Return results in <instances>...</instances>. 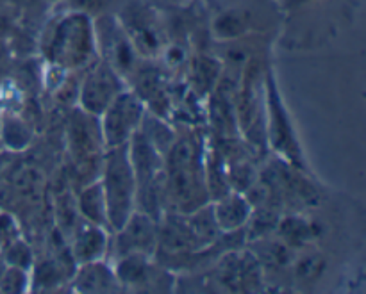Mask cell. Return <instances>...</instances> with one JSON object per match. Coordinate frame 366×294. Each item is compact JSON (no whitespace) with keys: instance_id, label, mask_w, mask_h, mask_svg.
<instances>
[{"instance_id":"obj_1","label":"cell","mask_w":366,"mask_h":294,"mask_svg":"<svg viewBox=\"0 0 366 294\" xmlns=\"http://www.w3.org/2000/svg\"><path fill=\"white\" fill-rule=\"evenodd\" d=\"M136 177L132 171L129 148L125 145L111 146L104 170V200H106L107 223L120 230L131 218L136 198Z\"/></svg>"},{"instance_id":"obj_2","label":"cell","mask_w":366,"mask_h":294,"mask_svg":"<svg viewBox=\"0 0 366 294\" xmlns=\"http://www.w3.org/2000/svg\"><path fill=\"white\" fill-rule=\"evenodd\" d=\"M104 139L107 146L127 145L143 120V106L132 93H118L104 109Z\"/></svg>"},{"instance_id":"obj_3","label":"cell","mask_w":366,"mask_h":294,"mask_svg":"<svg viewBox=\"0 0 366 294\" xmlns=\"http://www.w3.org/2000/svg\"><path fill=\"white\" fill-rule=\"evenodd\" d=\"M89 46H92V27L86 16L75 14L66 18L57 27L52 45L54 56L68 63H75L88 56Z\"/></svg>"},{"instance_id":"obj_4","label":"cell","mask_w":366,"mask_h":294,"mask_svg":"<svg viewBox=\"0 0 366 294\" xmlns=\"http://www.w3.org/2000/svg\"><path fill=\"white\" fill-rule=\"evenodd\" d=\"M120 93V82L109 64H100L88 77L82 88V106L92 114H102L104 109Z\"/></svg>"},{"instance_id":"obj_5","label":"cell","mask_w":366,"mask_h":294,"mask_svg":"<svg viewBox=\"0 0 366 294\" xmlns=\"http://www.w3.org/2000/svg\"><path fill=\"white\" fill-rule=\"evenodd\" d=\"M129 141H131L129 159H131L132 171H134L136 188H139V186L159 177L161 153L150 145V141L143 136V132L136 131Z\"/></svg>"},{"instance_id":"obj_6","label":"cell","mask_w":366,"mask_h":294,"mask_svg":"<svg viewBox=\"0 0 366 294\" xmlns=\"http://www.w3.org/2000/svg\"><path fill=\"white\" fill-rule=\"evenodd\" d=\"M122 234L118 238V248L124 255L129 253H149L152 252L156 232H154L152 218L147 214H134L125 221L120 228Z\"/></svg>"},{"instance_id":"obj_7","label":"cell","mask_w":366,"mask_h":294,"mask_svg":"<svg viewBox=\"0 0 366 294\" xmlns=\"http://www.w3.org/2000/svg\"><path fill=\"white\" fill-rule=\"evenodd\" d=\"M75 288L81 293H109L117 289V278L104 264L92 260L84 263L82 270L79 271Z\"/></svg>"},{"instance_id":"obj_8","label":"cell","mask_w":366,"mask_h":294,"mask_svg":"<svg viewBox=\"0 0 366 294\" xmlns=\"http://www.w3.org/2000/svg\"><path fill=\"white\" fill-rule=\"evenodd\" d=\"M249 211V203L242 196H225L214 209V221L222 230H234L245 223Z\"/></svg>"},{"instance_id":"obj_9","label":"cell","mask_w":366,"mask_h":294,"mask_svg":"<svg viewBox=\"0 0 366 294\" xmlns=\"http://www.w3.org/2000/svg\"><path fill=\"white\" fill-rule=\"evenodd\" d=\"M106 248V235L97 227H82L75 239L74 253L79 263H92L104 253Z\"/></svg>"},{"instance_id":"obj_10","label":"cell","mask_w":366,"mask_h":294,"mask_svg":"<svg viewBox=\"0 0 366 294\" xmlns=\"http://www.w3.org/2000/svg\"><path fill=\"white\" fill-rule=\"evenodd\" d=\"M270 114H272V136L275 139V146H279L277 150L285 148L290 152H295L297 148H293V134L292 127H290V121L286 120L285 111H282L281 102L277 98V93H275L274 86L270 88Z\"/></svg>"},{"instance_id":"obj_11","label":"cell","mask_w":366,"mask_h":294,"mask_svg":"<svg viewBox=\"0 0 366 294\" xmlns=\"http://www.w3.org/2000/svg\"><path fill=\"white\" fill-rule=\"evenodd\" d=\"M79 207H81L82 214H84L92 223H107L106 200H104L102 184H95L92 186V188L84 189L81 195V200H79Z\"/></svg>"},{"instance_id":"obj_12","label":"cell","mask_w":366,"mask_h":294,"mask_svg":"<svg viewBox=\"0 0 366 294\" xmlns=\"http://www.w3.org/2000/svg\"><path fill=\"white\" fill-rule=\"evenodd\" d=\"M143 136L149 139L150 145L159 153L168 152L172 146V139H174L172 132L163 123H159L156 118H145V121H143Z\"/></svg>"},{"instance_id":"obj_13","label":"cell","mask_w":366,"mask_h":294,"mask_svg":"<svg viewBox=\"0 0 366 294\" xmlns=\"http://www.w3.org/2000/svg\"><path fill=\"white\" fill-rule=\"evenodd\" d=\"M147 275V263L143 253H129L125 255V259L122 260V264L118 266V277L120 280L132 284V282L142 280Z\"/></svg>"},{"instance_id":"obj_14","label":"cell","mask_w":366,"mask_h":294,"mask_svg":"<svg viewBox=\"0 0 366 294\" xmlns=\"http://www.w3.org/2000/svg\"><path fill=\"white\" fill-rule=\"evenodd\" d=\"M245 27L247 21L238 13H227L214 21V31L222 38H236L245 31Z\"/></svg>"},{"instance_id":"obj_15","label":"cell","mask_w":366,"mask_h":294,"mask_svg":"<svg viewBox=\"0 0 366 294\" xmlns=\"http://www.w3.org/2000/svg\"><path fill=\"white\" fill-rule=\"evenodd\" d=\"M25 280L24 270L13 266L0 277V293H24Z\"/></svg>"},{"instance_id":"obj_16","label":"cell","mask_w":366,"mask_h":294,"mask_svg":"<svg viewBox=\"0 0 366 294\" xmlns=\"http://www.w3.org/2000/svg\"><path fill=\"white\" fill-rule=\"evenodd\" d=\"M7 263L14 268H29L31 264V250L27 248V245H24L21 241L11 243L9 250H7Z\"/></svg>"},{"instance_id":"obj_17","label":"cell","mask_w":366,"mask_h":294,"mask_svg":"<svg viewBox=\"0 0 366 294\" xmlns=\"http://www.w3.org/2000/svg\"><path fill=\"white\" fill-rule=\"evenodd\" d=\"M4 136H6L7 145L16 146V148H20V146H24L25 143L29 141V134H27V131L24 128V125L18 123V121H13V120L7 121L6 123Z\"/></svg>"},{"instance_id":"obj_18","label":"cell","mask_w":366,"mask_h":294,"mask_svg":"<svg viewBox=\"0 0 366 294\" xmlns=\"http://www.w3.org/2000/svg\"><path fill=\"white\" fill-rule=\"evenodd\" d=\"M13 234H14V225L13 220L6 214H0V245H7V243H13Z\"/></svg>"}]
</instances>
